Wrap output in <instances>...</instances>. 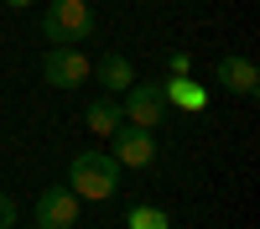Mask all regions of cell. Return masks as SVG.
<instances>
[{
  "instance_id": "7",
  "label": "cell",
  "mask_w": 260,
  "mask_h": 229,
  "mask_svg": "<svg viewBox=\"0 0 260 229\" xmlns=\"http://www.w3.org/2000/svg\"><path fill=\"white\" fill-rule=\"evenodd\" d=\"M219 89H229V94H240V99H255L260 94V68L245 57V52H229L224 62H219Z\"/></svg>"
},
{
  "instance_id": "6",
  "label": "cell",
  "mask_w": 260,
  "mask_h": 229,
  "mask_svg": "<svg viewBox=\"0 0 260 229\" xmlns=\"http://www.w3.org/2000/svg\"><path fill=\"white\" fill-rule=\"evenodd\" d=\"M89 68H94V62L83 57L78 47H52V52H42V78H47L52 89H83V83H89Z\"/></svg>"
},
{
  "instance_id": "13",
  "label": "cell",
  "mask_w": 260,
  "mask_h": 229,
  "mask_svg": "<svg viewBox=\"0 0 260 229\" xmlns=\"http://www.w3.org/2000/svg\"><path fill=\"white\" fill-rule=\"evenodd\" d=\"M0 229H16V203L0 193Z\"/></svg>"
},
{
  "instance_id": "2",
  "label": "cell",
  "mask_w": 260,
  "mask_h": 229,
  "mask_svg": "<svg viewBox=\"0 0 260 229\" xmlns=\"http://www.w3.org/2000/svg\"><path fill=\"white\" fill-rule=\"evenodd\" d=\"M37 26H42V37L52 47H78V42L94 37V6L89 0H52Z\"/></svg>"
},
{
  "instance_id": "8",
  "label": "cell",
  "mask_w": 260,
  "mask_h": 229,
  "mask_svg": "<svg viewBox=\"0 0 260 229\" xmlns=\"http://www.w3.org/2000/svg\"><path fill=\"white\" fill-rule=\"evenodd\" d=\"M156 89H161L167 104H177V110H208V89H203V83H192V73L156 78Z\"/></svg>"
},
{
  "instance_id": "1",
  "label": "cell",
  "mask_w": 260,
  "mask_h": 229,
  "mask_svg": "<svg viewBox=\"0 0 260 229\" xmlns=\"http://www.w3.org/2000/svg\"><path fill=\"white\" fill-rule=\"evenodd\" d=\"M120 172H125V167L110 151H78L68 161V187L78 198H89V203H104V198L120 193Z\"/></svg>"
},
{
  "instance_id": "14",
  "label": "cell",
  "mask_w": 260,
  "mask_h": 229,
  "mask_svg": "<svg viewBox=\"0 0 260 229\" xmlns=\"http://www.w3.org/2000/svg\"><path fill=\"white\" fill-rule=\"evenodd\" d=\"M6 6H16V11H26V6H31V0H6Z\"/></svg>"
},
{
  "instance_id": "3",
  "label": "cell",
  "mask_w": 260,
  "mask_h": 229,
  "mask_svg": "<svg viewBox=\"0 0 260 229\" xmlns=\"http://www.w3.org/2000/svg\"><path fill=\"white\" fill-rule=\"evenodd\" d=\"M78 193L68 182H52V187H42L37 193V208H31V219H37V229H73L78 224Z\"/></svg>"
},
{
  "instance_id": "4",
  "label": "cell",
  "mask_w": 260,
  "mask_h": 229,
  "mask_svg": "<svg viewBox=\"0 0 260 229\" xmlns=\"http://www.w3.org/2000/svg\"><path fill=\"white\" fill-rule=\"evenodd\" d=\"M120 110H125V120H130V125H146V130H156V125L167 120L172 104L161 99L156 78H146V83H130V89L120 94Z\"/></svg>"
},
{
  "instance_id": "11",
  "label": "cell",
  "mask_w": 260,
  "mask_h": 229,
  "mask_svg": "<svg viewBox=\"0 0 260 229\" xmlns=\"http://www.w3.org/2000/svg\"><path fill=\"white\" fill-rule=\"evenodd\" d=\"M125 224H130V229H172L167 208H151V203H136V208L125 214Z\"/></svg>"
},
{
  "instance_id": "12",
  "label": "cell",
  "mask_w": 260,
  "mask_h": 229,
  "mask_svg": "<svg viewBox=\"0 0 260 229\" xmlns=\"http://www.w3.org/2000/svg\"><path fill=\"white\" fill-rule=\"evenodd\" d=\"M167 73H192V52H167Z\"/></svg>"
},
{
  "instance_id": "5",
  "label": "cell",
  "mask_w": 260,
  "mask_h": 229,
  "mask_svg": "<svg viewBox=\"0 0 260 229\" xmlns=\"http://www.w3.org/2000/svg\"><path fill=\"white\" fill-rule=\"evenodd\" d=\"M110 156L120 161V167H136V172H146L151 161H156V136L146 130V125H120V130L110 136Z\"/></svg>"
},
{
  "instance_id": "9",
  "label": "cell",
  "mask_w": 260,
  "mask_h": 229,
  "mask_svg": "<svg viewBox=\"0 0 260 229\" xmlns=\"http://www.w3.org/2000/svg\"><path fill=\"white\" fill-rule=\"evenodd\" d=\"M89 73L104 83V94H125L130 83H136V68H130V57H125V52H104Z\"/></svg>"
},
{
  "instance_id": "10",
  "label": "cell",
  "mask_w": 260,
  "mask_h": 229,
  "mask_svg": "<svg viewBox=\"0 0 260 229\" xmlns=\"http://www.w3.org/2000/svg\"><path fill=\"white\" fill-rule=\"evenodd\" d=\"M83 125H89L94 136H115L120 125H125V110H120V99H89V110H83Z\"/></svg>"
}]
</instances>
